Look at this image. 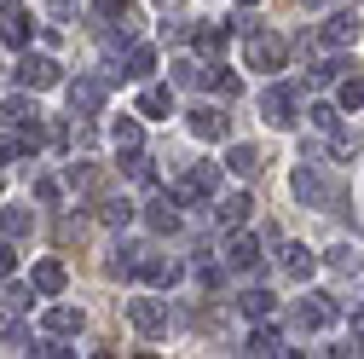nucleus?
Segmentation results:
<instances>
[{
	"instance_id": "obj_1",
	"label": "nucleus",
	"mask_w": 364,
	"mask_h": 359,
	"mask_svg": "<svg viewBox=\"0 0 364 359\" xmlns=\"http://www.w3.org/2000/svg\"><path fill=\"white\" fill-rule=\"evenodd\" d=\"M289 186H295V197H301L306 209H341V186L324 174V162H306V157H301V168L289 174Z\"/></svg>"
},
{
	"instance_id": "obj_2",
	"label": "nucleus",
	"mask_w": 364,
	"mask_h": 359,
	"mask_svg": "<svg viewBox=\"0 0 364 359\" xmlns=\"http://www.w3.org/2000/svg\"><path fill=\"white\" fill-rule=\"evenodd\" d=\"M64 99H70V116H99L105 99H110V81L105 76H75L64 87Z\"/></svg>"
},
{
	"instance_id": "obj_3",
	"label": "nucleus",
	"mask_w": 364,
	"mask_h": 359,
	"mask_svg": "<svg viewBox=\"0 0 364 359\" xmlns=\"http://www.w3.org/2000/svg\"><path fill=\"white\" fill-rule=\"evenodd\" d=\"M173 192H179V203H203V197H214V192H220V162H191L186 174L173 180Z\"/></svg>"
},
{
	"instance_id": "obj_4",
	"label": "nucleus",
	"mask_w": 364,
	"mask_h": 359,
	"mask_svg": "<svg viewBox=\"0 0 364 359\" xmlns=\"http://www.w3.org/2000/svg\"><path fill=\"white\" fill-rule=\"evenodd\" d=\"M243 58H249V70H284L289 47H284L278 35H266V29H255V35H249V47H243Z\"/></svg>"
},
{
	"instance_id": "obj_5",
	"label": "nucleus",
	"mask_w": 364,
	"mask_h": 359,
	"mask_svg": "<svg viewBox=\"0 0 364 359\" xmlns=\"http://www.w3.org/2000/svg\"><path fill=\"white\" fill-rule=\"evenodd\" d=\"M127 319L139 336H168V301L156 296H139V301H127Z\"/></svg>"
},
{
	"instance_id": "obj_6",
	"label": "nucleus",
	"mask_w": 364,
	"mask_h": 359,
	"mask_svg": "<svg viewBox=\"0 0 364 359\" xmlns=\"http://www.w3.org/2000/svg\"><path fill=\"white\" fill-rule=\"evenodd\" d=\"M18 81L29 87V93H41V87H58V58L23 47V58H18Z\"/></svg>"
},
{
	"instance_id": "obj_7",
	"label": "nucleus",
	"mask_w": 364,
	"mask_h": 359,
	"mask_svg": "<svg viewBox=\"0 0 364 359\" xmlns=\"http://www.w3.org/2000/svg\"><path fill=\"white\" fill-rule=\"evenodd\" d=\"M336 313H341V307H336V296L312 290V296H301V301H295V325H301V331H324Z\"/></svg>"
},
{
	"instance_id": "obj_8",
	"label": "nucleus",
	"mask_w": 364,
	"mask_h": 359,
	"mask_svg": "<svg viewBox=\"0 0 364 359\" xmlns=\"http://www.w3.org/2000/svg\"><path fill=\"white\" fill-rule=\"evenodd\" d=\"M145 227H151V232H162V238H168V232H179V192H173V186H168V192H156V197L145 203Z\"/></svg>"
},
{
	"instance_id": "obj_9",
	"label": "nucleus",
	"mask_w": 364,
	"mask_h": 359,
	"mask_svg": "<svg viewBox=\"0 0 364 359\" xmlns=\"http://www.w3.org/2000/svg\"><path fill=\"white\" fill-rule=\"evenodd\" d=\"M260 116L272 122V128H289L295 122V87H266V93H260Z\"/></svg>"
},
{
	"instance_id": "obj_10",
	"label": "nucleus",
	"mask_w": 364,
	"mask_h": 359,
	"mask_svg": "<svg viewBox=\"0 0 364 359\" xmlns=\"http://www.w3.org/2000/svg\"><path fill=\"white\" fill-rule=\"evenodd\" d=\"M139 279L156 284V290H173L179 279H186V261H173V255H145V261H139Z\"/></svg>"
},
{
	"instance_id": "obj_11",
	"label": "nucleus",
	"mask_w": 364,
	"mask_h": 359,
	"mask_svg": "<svg viewBox=\"0 0 364 359\" xmlns=\"http://www.w3.org/2000/svg\"><path fill=\"white\" fill-rule=\"evenodd\" d=\"M0 41L6 47H29V18H23V0H0Z\"/></svg>"
},
{
	"instance_id": "obj_12",
	"label": "nucleus",
	"mask_w": 364,
	"mask_h": 359,
	"mask_svg": "<svg viewBox=\"0 0 364 359\" xmlns=\"http://www.w3.org/2000/svg\"><path fill=\"white\" fill-rule=\"evenodd\" d=\"M191 133H197V140H225V133H232V116L214 110V105H197L191 110Z\"/></svg>"
},
{
	"instance_id": "obj_13",
	"label": "nucleus",
	"mask_w": 364,
	"mask_h": 359,
	"mask_svg": "<svg viewBox=\"0 0 364 359\" xmlns=\"http://www.w3.org/2000/svg\"><path fill=\"white\" fill-rule=\"evenodd\" d=\"M225 266H237V273H255V266H260V238L232 232V244H225Z\"/></svg>"
},
{
	"instance_id": "obj_14",
	"label": "nucleus",
	"mask_w": 364,
	"mask_h": 359,
	"mask_svg": "<svg viewBox=\"0 0 364 359\" xmlns=\"http://www.w3.org/2000/svg\"><path fill=\"white\" fill-rule=\"evenodd\" d=\"M278 266H284L289 279H301V284H306V279L318 273V255H312L306 244H284V249H278Z\"/></svg>"
},
{
	"instance_id": "obj_15",
	"label": "nucleus",
	"mask_w": 364,
	"mask_h": 359,
	"mask_svg": "<svg viewBox=\"0 0 364 359\" xmlns=\"http://www.w3.org/2000/svg\"><path fill=\"white\" fill-rule=\"evenodd\" d=\"M191 41H197L208 58H220L225 47H232V24H220V18H214V24H197V29H191Z\"/></svg>"
},
{
	"instance_id": "obj_16",
	"label": "nucleus",
	"mask_w": 364,
	"mask_h": 359,
	"mask_svg": "<svg viewBox=\"0 0 364 359\" xmlns=\"http://www.w3.org/2000/svg\"><path fill=\"white\" fill-rule=\"evenodd\" d=\"M249 192H232V197H225L220 209H214V220H220V232H243V220H249Z\"/></svg>"
},
{
	"instance_id": "obj_17",
	"label": "nucleus",
	"mask_w": 364,
	"mask_h": 359,
	"mask_svg": "<svg viewBox=\"0 0 364 359\" xmlns=\"http://www.w3.org/2000/svg\"><path fill=\"white\" fill-rule=\"evenodd\" d=\"M81 307H47V319H41V331L47 336H81Z\"/></svg>"
},
{
	"instance_id": "obj_18",
	"label": "nucleus",
	"mask_w": 364,
	"mask_h": 359,
	"mask_svg": "<svg viewBox=\"0 0 364 359\" xmlns=\"http://www.w3.org/2000/svg\"><path fill=\"white\" fill-rule=\"evenodd\" d=\"M358 12H336L330 24H324V47H353V41H358Z\"/></svg>"
},
{
	"instance_id": "obj_19",
	"label": "nucleus",
	"mask_w": 364,
	"mask_h": 359,
	"mask_svg": "<svg viewBox=\"0 0 364 359\" xmlns=\"http://www.w3.org/2000/svg\"><path fill=\"white\" fill-rule=\"evenodd\" d=\"M243 353H255V359H272V353H289V348H284V336L272 331V325H260V319H255V331H249Z\"/></svg>"
},
{
	"instance_id": "obj_20",
	"label": "nucleus",
	"mask_w": 364,
	"mask_h": 359,
	"mask_svg": "<svg viewBox=\"0 0 364 359\" xmlns=\"http://www.w3.org/2000/svg\"><path fill=\"white\" fill-rule=\"evenodd\" d=\"M29 284H35L41 296H58V290L70 284V273H64V261H35V273H29Z\"/></svg>"
},
{
	"instance_id": "obj_21",
	"label": "nucleus",
	"mask_w": 364,
	"mask_h": 359,
	"mask_svg": "<svg viewBox=\"0 0 364 359\" xmlns=\"http://www.w3.org/2000/svg\"><path fill=\"white\" fill-rule=\"evenodd\" d=\"M151 70H156V53H151V47H139V41H133V47L122 53V70H116V76H127V81H145Z\"/></svg>"
},
{
	"instance_id": "obj_22",
	"label": "nucleus",
	"mask_w": 364,
	"mask_h": 359,
	"mask_svg": "<svg viewBox=\"0 0 364 359\" xmlns=\"http://www.w3.org/2000/svg\"><path fill=\"white\" fill-rule=\"evenodd\" d=\"M139 116H151V122L173 116V87H145L139 93Z\"/></svg>"
},
{
	"instance_id": "obj_23",
	"label": "nucleus",
	"mask_w": 364,
	"mask_h": 359,
	"mask_svg": "<svg viewBox=\"0 0 364 359\" xmlns=\"http://www.w3.org/2000/svg\"><path fill=\"white\" fill-rule=\"evenodd\" d=\"M64 186H75V192H99V186H105V168H99V162H70V168H64Z\"/></svg>"
},
{
	"instance_id": "obj_24",
	"label": "nucleus",
	"mask_w": 364,
	"mask_h": 359,
	"mask_svg": "<svg viewBox=\"0 0 364 359\" xmlns=\"http://www.w3.org/2000/svg\"><path fill=\"white\" fill-rule=\"evenodd\" d=\"M225 168H232V174H243V180H260V151L255 145H232V151H225Z\"/></svg>"
},
{
	"instance_id": "obj_25",
	"label": "nucleus",
	"mask_w": 364,
	"mask_h": 359,
	"mask_svg": "<svg viewBox=\"0 0 364 359\" xmlns=\"http://www.w3.org/2000/svg\"><path fill=\"white\" fill-rule=\"evenodd\" d=\"M29 227H35V209H23V203L0 209V232H6V238H29Z\"/></svg>"
},
{
	"instance_id": "obj_26",
	"label": "nucleus",
	"mask_w": 364,
	"mask_h": 359,
	"mask_svg": "<svg viewBox=\"0 0 364 359\" xmlns=\"http://www.w3.org/2000/svg\"><path fill=\"white\" fill-rule=\"evenodd\" d=\"M237 307H243V319H272L278 296H272V290H243V296H237Z\"/></svg>"
},
{
	"instance_id": "obj_27",
	"label": "nucleus",
	"mask_w": 364,
	"mask_h": 359,
	"mask_svg": "<svg viewBox=\"0 0 364 359\" xmlns=\"http://www.w3.org/2000/svg\"><path fill=\"white\" fill-rule=\"evenodd\" d=\"M139 261H145V255L133 249V244H116V249H110V261H105V273H116V279H127V273H139Z\"/></svg>"
},
{
	"instance_id": "obj_28",
	"label": "nucleus",
	"mask_w": 364,
	"mask_h": 359,
	"mask_svg": "<svg viewBox=\"0 0 364 359\" xmlns=\"http://www.w3.org/2000/svg\"><path fill=\"white\" fill-rule=\"evenodd\" d=\"M0 342H12V348H23V353L35 348V336H29V325L18 319V313H12V307H6V319H0Z\"/></svg>"
},
{
	"instance_id": "obj_29",
	"label": "nucleus",
	"mask_w": 364,
	"mask_h": 359,
	"mask_svg": "<svg viewBox=\"0 0 364 359\" xmlns=\"http://www.w3.org/2000/svg\"><path fill=\"white\" fill-rule=\"evenodd\" d=\"M122 168H127V180H139V186H156V162H151L145 151H127Z\"/></svg>"
},
{
	"instance_id": "obj_30",
	"label": "nucleus",
	"mask_w": 364,
	"mask_h": 359,
	"mask_svg": "<svg viewBox=\"0 0 364 359\" xmlns=\"http://www.w3.org/2000/svg\"><path fill=\"white\" fill-rule=\"evenodd\" d=\"M336 105H341V110H364V76H341Z\"/></svg>"
},
{
	"instance_id": "obj_31",
	"label": "nucleus",
	"mask_w": 364,
	"mask_h": 359,
	"mask_svg": "<svg viewBox=\"0 0 364 359\" xmlns=\"http://www.w3.org/2000/svg\"><path fill=\"white\" fill-rule=\"evenodd\" d=\"M306 122H312L318 133H336V128H341V110H336V105H324V99H318V105H306Z\"/></svg>"
},
{
	"instance_id": "obj_32",
	"label": "nucleus",
	"mask_w": 364,
	"mask_h": 359,
	"mask_svg": "<svg viewBox=\"0 0 364 359\" xmlns=\"http://www.w3.org/2000/svg\"><path fill=\"white\" fill-rule=\"evenodd\" d=\"M330 157H336V162H353V157H358V133L336 128V133H330Z\"/></svg>"
},
{
	"instance_id": "obj_33",
	"label": "nucleus",
	"mask_w": 364,
	"mask_h": 359,
	"mask_svg": "<svg viewBox=\"0 0 364 359\" xmlns=\"http://www.w3.org/2000/svg\"><path fill=\"white\" fill-rule=\"evenodd\" d=\"M99 220H105V227H127V220H133V203H127V197H110V203H99Z\"/></svg>"
},
{
	"instance_id": "obj_34",
	"label": "nucleus",
	"mask_w": 364,
	"mask_h": 359,
	"mask_svg": "<svg viewBox=\"0 0 364 359\" xmlns=\"http://www.w3.org/2000/svg\"><path fill=\"white\" fill-rule=\"evenodd\" d=\"M203 81L214 87V93H220V99H237V93H243V81H237L232 70H220V64H214V76H203Z\"/></svg>"
},
{
	"instance_id": "obj_35",
	"label": "nucleus",
	"mask_w": 364,
	"mask_h": 359,
	"mask_svg": "<svg viewBox=\"0 0 364 359\" xmlns=\"http://www.w3.org/2000/svg\"><path fill=\"white\" fill-rule=\"evenodd\" d=\"M116 145H122V151H139V145H145V128L133 122V116H122V122H116Z\"/></svg>"
},
{
	"instance_id": "obj_36",
	"label": "nucleus",
	"mask_w": 364,
	"mask_h": 359,
	"mask_svg": "<svg viewBox=\"0 0 364 359\" xmlns=\"http://www.w3.org/2000/svg\"><path fill=\"white\" fill-rule=\"evenodd\" d=\"M0 116L18 128V122H29V116H41V110H35V99H29V93H18V99H6V105H0Z\"/></svg>"
},
{
	"instance_id": "obj_37",
	"label": "nucleus",
	"mask_w": 364,
	"mask_h": 359,
	"mask_svg": "<svg viewBox=\"0 0 364 359\" xmlns=\"http://www.w3.org/2000/svg\"><path fill=\"white\" fill-rule=\"evenodd\" d=\"M18 145H23V151H41V145H47V128H41V116L18 122Z\"/></svg>"
},
{
	"instance_id": "obj_38",
	"label": "nucleus",
	"mask_w": 364,
	"mask_h": 359,
	"mask_svg": "<svg viewBox=\"0 0 364 359\" xmlns=\"http://www.w3.org/2000/svg\"><path fill=\"white\" fill-rule=\"evenodd\" d=\"M168 70H173V87H197V81H203V70H197L191 58H173Z\"/></svg>"
},
{
	"instance_id": "obj_39",
	"label": "nucleus",
	"mask_w": 364,
	"mask_h": 359,
	"mask_svg": "<svg viewBox=\"0 0 364 359\" xmlns=\"http://www.w3.org/2000/svg\"><path fill=\"white\" fill-rule=\"evenodd\" d=\"M330 266H336V273H358V249L353 244H336L330 249Z\"/></svg>"
},
{
	"instance_id": "obj_40",
	"label": "nucleus",
	"mask_w": 364,
	"mask_h": 359,
	"mask_svg": "<svg viewBox=\"0 0 364 359\" xmlns=\"http://www.w3.org/2000/svg\"><path fill=\"white\" fill-rule=\"evenodd\" d=\"M35 296H41L35 284H29V290H23V284H6V307H12V313H29V301H35Z\"/></svg>"
},
{
	"instance_id": "obj_41",
	"label": "nucleus",
	"mask_w": 364,
	"mask_h": 359,
	"mask_svg": "<svg viewBox=\"0 0 364 359\" xmlns=\"http://www.w3.org/2000/svg\"><path fill=\"white\" fill-rule=\"evenodd\" d=\"M341 70H347L341 58H324V64H306V76H312V81H341Z\"/></svg>"
},
{
	"instance_id": "obj_42",
	"label": "nucleus",
	"mask_w": 364,
	"mask_h": 359,
	"mask_svg": "<svg viewBox=\"0 0 364 359\" xmlns=\"http://www.w3.org/2000/svg\"><path fill=\"white\" fill-rule=\"evenodd\" d=\"M99 18H133V0H93Z\"/></svg>"
},
{
	"instance_id": "obj_43",
	"label": "nucleus",
	"mask_w": 364,
	"mask_h": 359,
	"mask_svg": "<svg viewBox=\"0 0 364 359\" xmlns=\"http://www.w3.org/2000/svg\"><path fill=\"white\" fill-rule=\"evenodd\" d=\"M93 140H99V133H93V122H87V116H81V122H70V145H81V151H87Z\"/></svg>"
},
{
	"instance_id": "obj_44",
	"label": "nucleus",
	"mask_w": 364,
	"mask_h": 359,
	"mask_svg": "<svg viewBox=\"0 0 364 359\" xmlns=\"http://www.w3.org/2000/svg\"><path fill=\"white\" fill-rule=\"evenodd\" d=\"M35 197H41V203H58V197H64V180H53V174L35 180Z\"/></svg>"
},
{
	"instance_id": "obj_45",
	"label": "nucleus",
	"mask_w": 364,
	"mask_h": 359,
	"mask_svg": "<svg viewBox=\"0 0 364 359\" xmlns=\"http://www.w3.org/2000/svg\"><path fill=\"white\" fill-rule=\"evenodd\" d=\"M220 279H225V273H220L214 261H197V284H203V290H220Z\"/></svg>"
},
{
	"instance_id": "obj_46",
	"label": "nucleus",
	"mask_w": 364,
	"mask_h": 359,
	"mask_svg": "<svg viewBox=\"0 0 364 359\" xmlns=\"http://www.w3.org/2000/svg\"><path fill=\"white\" fill-rule=\"evenodd\" d=\"M12 266H18V249H12L6 232H0V279H12Z\"/></svg>"
},
{
	"instance_id": "obj_47",
	"label": "nucleus",
	"mask_w": 364,
	"mask_h": 359,
	"mask_svg": "<svg viewBox=\"0 0 364 359\" xmlns=\"http://www.w3.org/2000/svg\"><path fill=\"white\" fill-rule=\"evenodd\" d=\"M341 353H364V307H358V319H353V342H347Z\"/></svg>"
},
{
	"instance_id": "obj_48",
	"label": "nucleus",
	"mask_w": 364,
	"mask_h": 359,
	"mask_svg": "<svg viewBox=\"0 0 364 359\" xmlns=\"http://www.w3.org/2000/svg\"><path fill=\"white\" fill-rule=\"evenodd\" d=\"M18 151H23V145H18V140H6V133H0V168H6V162H12Z\"/></svg>"
},
{
	"instance_id": "obj_49",
	"label": "nucleus",
	"mask_w": 364,
	"mask_h": 359,
	"mask_svg": "<svg viewBox=\"0 0 364 359\" xmlns=\"http://www.w3.org/2000/svg\"><path fill=\"white\" fill-rule=\"evenodd\" d=\"M70 6H75V0H53V18H70Z\"/></svg>"
},
{
	"instance_id": "obj_50",
	"label": "nucleus",
	"mask_w": 364,
	"mask_h": 359,
	"mask_svg": "<svg viewBox=\"0 0 364 359\" xmlns=\"http://www.w3.org/2000/svg\"><path fill=\"white\" fill-rule=\"evenodd\" d=\"M301 6H324V0H301Z\"/></svg>"
},
{
	"instance_id": "obj_51",
	"label": "nucleus",
	"mask_w": 364,
	"mask_h": 359,
	"mask_svg": "<svg viewBox=\"0 0 364 359\" xmlns=\"http://www.w3.org/2000/svg\"><path fill=\"white\" fill-rule=\"evenodd\" d=\"M237 6H260V0H237Z\"/></svg>"
}]
</instances>
